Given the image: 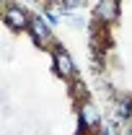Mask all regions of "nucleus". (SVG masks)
Wrapping results in <instances>:
<instances>
[{
	"mask_svg": "<svg viewBox=\"0 0 132 135\" xmlns=\"http://www.w3.org/2000/svg\"><path fill=\"white\" fill-rule=\"evenodd\" d=\"M114 117H116V122H130L132 119V96L130 94H119V96H116Z\"/></svg>",
	"mask_w": 132,
	"mask_h": 135,
	"instance_id": "nucleus-6",
	"label": "nucleus"
},
{
	"mask_svg": "<svg viewBox=\"0 0 132 135\" xmlns=\"http://www.w3.org/2000/svg\"><path fill=\"white\" fill-rule=\"evenodd\" d=\"M99 135H124V133L116 127V122H104L101 130H99Z\"/></svg>",
	"mask_w": 132,
	"mask_h": 135,
	"instance_id": "nucleus-8",
	"label": "nucleus"
},
{
	"mask_svg": "<svg viewBox=\"0 0 132 135\" xmlns=\"http://www.w3.org/2000/svg\"><path fill=\"white\" fill-rule=\"evenodd\" d=\"M52 68H54V73L62 78V81H75L78 78V68L73 62V57H70V52L62 47V44H54L52 47Z\"/></svg>",
	"mask_w": 132,
	"mask_h": 135,
	"instance_id": "nucleus-3",
	"label": "nucleus"
},
{
	"mask_svg": "<svg viewBox=\"0 0 132 135\" xmlns=\"http://www.w3.org/2000/svg\"><path fill=\"white\" fill-rule=\"evenodd\" d=\"M31 13L13 0H5L3 3V23L11 29V31H29V23H31Z\"/></svg>",
	"mask_w": 132,
	"mask_h": 135,
	"instance_id": "nucleus-2",
	"label": "nucleus"
},
{
	"mask_svg": "<svg viewBox=\"0 0 132 135\" xmlns=\"http://www.w3.org/2000/svg\"><path fill=\"white\" fill-rule=\"evenodd\" d=\"M124 135H132V127H130V130H127V133H124Z\"/></svg>",
	"mask_w": 132,
	"mask_h": 135,
	"instance_id": "nucleus-10",
	"label": "nucleus"
},
{
	"mask_svg": "<svg viewBox=\"0 0 132 135\" xmlns=\"http://www.w3.org/2000/svg\"><path fill=\"white\" fill-rule=\"evenodd\" d=\"M29 36L36 47H44V50H52L57 42H54V34H52V23L44 16H34L31 23H29Z\"/></svg>",
	"mask_w": 132,
	"mask_h": 135,
	"instance_id": "nucleus-4",
	"label": "nucleus"
},
{
	"mask_svg": "<svg viewBox=\"0 0 132 135\" xmlns=\"http://www.w3.org/2000/svg\"><path fill=\"white\" fill-rule=\"evenodd\" d=\"M119 13H122L119 0H96L93 5V21L99 26H114L119 21Z\"/></svg>",
	"mask_w": 132,
	"mask_h": 135,
	"instance_id": "nucleus-5",
	"label": "nucleus"
},
{
	"mask_svg": "<svg viewBox=\"0 0 132 135\" xmlns=\"http://www.w3.org/2000/svg\"><path fill=\"white\" fill-rule=\"evenodd\" d=\"M85 0H57V8H60V16L62 13H73V11H78Z\"/></svg>",
	"mask_w": 132,
	"mask_h": 135,
	"instance_id": "nucleus-7",
	"label": "nucleus"
},
{
	"mask_svg": "<svg viewBox=\"0 0 132 135\" xmlns=\"http://www.w3.org/2000/svg\"><path fill=\"white\" fill-rule=\"evenodd\" d=\"M44 18L49 21L52 26H57V23H60V13H54V11H52V5H44Z\"/></svg>",
	"mask_w": 132,
	"mask_h": 135,
	"instance_id": "nucleus-9",
	"label": "nucleus"
},
{
	"mask_svg": "<svg viewBox=\"0 0 132 135\" xmlns=\"http://www.w3.org/2000/svg\"><path fill=\"white\" fill-rule=\"evenodd\" d=\"M101 125V112L91 104L88 99L78 101V135H99Z\"/></svg>",
	"mask_w": 132,
	"mask_h": 135,
	"instance_id": "nucleus-1",
	"label": "nucleus"
},
{
	"mask_svg": "<svg viewBox=\"0 0 132 135\" xmlns=\"http://www.w3.org/2000/svg\"><path fill=\"white\" fill-rule=\"evenodd\" d=\"M29 3H36V0H29Z\"/></svg>",
	"mask_w": 132,
	"mask_h": 135,
	"instance_id": "nucleus-11",
	"label": "nucleus"
}]
</instances>
